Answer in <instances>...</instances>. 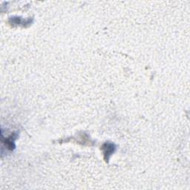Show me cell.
<instances>
[{
	"mask_svg": "<svg viewBox=\"0 0 190 190\" xmlns=\"http://www.w3.org/2000/svg\"><path fill=\"white\" fill-rule=\"evenodd\" d=\"M103 150L104 152V155L107 156H110L114 151V146L112 144H105L103 146Z\"/></svg>",
	"mask_w": 190,
	"mask_h": 190,
	"instance_id": "cell-1",
	"label": "cell"
}]
</instances>
